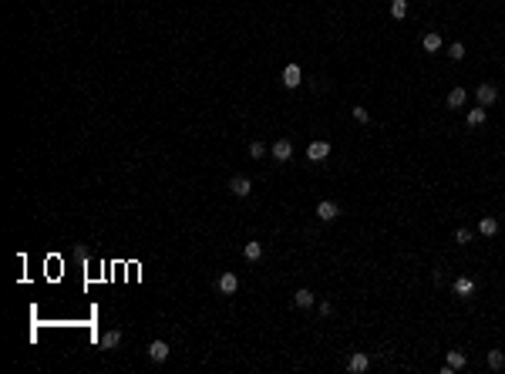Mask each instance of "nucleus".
<instances>
[{"label": "nucleus", "instance_id": "412c9836", "mask_svg": "<svg viewBox=\"0 0 505 374\" xmlns=\"http://www.w3.org/2000/svg\"><path fill=\"white\" fill-rule=\"evenodd\" d=\"M354 118H357L360 125H367L370 122V112H367V108H360V105H354Z\"/></svg>", "mask_w": 505, "mask_h": 374}, {"label": "nucleus", "instance_id": "a211bd4d", "mask_svg": "<svg viewBox=\"0 0 505 374\" xmlns=\"http://www.w3.org/2000/svg\"><path fill=\"white\" fill-rule=\"evenodd\" d=\"M243 253H246V260H259V256H263V243H256V239H249L246 246H243Z\"/></svg>", "mask_w": 505, "mask_h": 374}, {"label": "nucleus", "instance_id": "7ed1b4c3", "mask_svg": "<svg viewBox=\"0 0 505 374\" xmlns=\"http://www.w3.org/2000/svg\"><path fill=\"white\" fill-rule=\"evenodd\" d=\"M337 216H340V206H337V203H330V199L317 206V219H324V223H334Z\"/></svg>", "mask_w": 505, "mask_h": 374}, {"label": "nucleus", "instance_id": "9b49d317", "mask_svg": "<svg viewBox=\"0 0 505 374\" xmlns=\"http://www.w3.org/2000/svg\"><path fill=\"white\" fill-rule=\"evenodd\" d=\"M347 367H350V371H354V374H364V371H367V367H370V357H367V354H354V357H350V364H347Z\"/></svg>", "mask_w": 505, "mask_h": 374}, {"label": "nucleus", "instance_id": "f03ea898", "mask_svg": "<svg viewBox=\"0 0 505 374\" xmlns=\"http://www.w3.org/2000/svg\"><path fill=\"white\" fill-rule=\"evenodd\" d=\"M327 155H330V145H327V142H310V145H307V159L310 162H324Z\"/></svg>", "mask_w": 505, "mask_h": 374}, {"label": "nucleus", "instance_id": "aec40b11", "mask_svg": "<svg viewBox=\"0 0 505 374\" xmlns=\"http://www.w3.org/2000/svg\"><path fill=\"white\" fill-rule=\"evenodd\" d=\"M471 290H475V284H471L468 276H458V280H455V294L458 297H468Z\"/></svg>", "mask_w": 505, "mask_h": 374}, {"label": "nucleus", "instance_id": "4468645a", "mask_svg": "<svg viewBox=\"0 0 505 374\" xmlns=\"http://www.w3.org/2000/svg\"><path fill=\"white\" fill-rule=\"evenodd\" d=\"M478 233H482V236H495V233H498V219L485 216L482 223H478Z\"/></svg>", "mask_w": 505, "mask_h": 374}, {"label": "nucleus", "instance_id": "4be33fe9", "mask_svg": "<svg viewBox=\"0 0 505 374\" xmlns=\"http://www.w3.org/2000/svg\"><path fill=\"white\" fill-rule=\"evenodd\" d=\"M249 155H253V159H263V155H266V145H263V142H253V145H249Z\"/></svg>", "mask_w": 505, "mask_h": 374}, {"label": "nucleus", "instance_id": "9d476101", "mask_svg": "<svg viewBox=\"0 0 505 374\" xmlns=\"http://www.w3.org/2000/svg\"><path fill=\"white\" fill-rule=\"evenodd\" d=\"M293 304H296V307H314V304H317L314 290H307V287H303V290H296V294H293Z\"/></svg>", "mask_w": 505, "mask_h": 374}, {"label": "nucleus", "instance_id": "f3484780", "mask_svg": "<svg viewBox=\"0 0 505 374\" xmlns=\"http://www.w3.org/2000/svg\"><path fill=\"white\" fill-rule=\"evenodd\" d=\"M488 367H492V371H502L505 367V351H498V347L488 351Z\"/></svg>", "mask_w": 505, "mask_h": 374}, {"label": "nucleus", "instance_id": "6e6552de", "mask_svg": "<svg viewBox=\"0 0 505 374\" xmlns=\"http://www.w3.org/2000/svg\"><path fill=\"white\" fill-rule=\"evenodd\" d=\"M148 357H152L155 364H162L168 357V344L165 340H152V344H148Z\"/></svg>", "mask_w": 505, "mask_h": 374}, {"label": "nucleus", "instance_id": "39448f33", "mask_svg": "<svg viewBox=\"0 0 505 374\" xmlns=\"http://www.w3.org/2000/svg\"><path fill=\"white\" fill-rule=\"evenodd\" d=\"M229 189H233V196H239V199H246V196L253 193V182H249L246 175H236V179L229 182Z\"/></svg>", "mask_w": 505, "mask_h": 374}, {"label": "nucleus", "instance_id": "1a4fd4ad", "mask_svg": "<svg viewBox=\"0 0 505 374\" xmlns=\"http://www.w3.org/2000/svg\"><path fill=\"white\" fill-rule=\"evenodd\" d=\"M219 290H223V294H236V290H239V276H236V273H223V276H219Z\"/></svg>", "mask_w": 505, "mask_h": 374}, {"label": "nucleus", "instance_id": "6ab92c4d", "mask_svg": "<svg viewBox=\"0 0 505 374\" xmlns=\"http://www.w3.org/2000/svg\"><path fill=\"white\" fill-rule=\"evenodd\" d=\"M391 17L394 21H404V17H408V0H391Z\"/></svg>", "mask_w": 505, "mask_h": 374}, {"label": "nucleus", "instance_id": "2eb2a0df", "mask_svg": "<svg viewBox=\"0 0 505 374\" xmlns=\"http://www.w3.org/2000/svg\"><path fill=\"white\" fill-rule=\"evenodd\" d=\"M465 122H468L471 128H478V125H485V108H468V115H465Z\"/></svg>", "mask_w": 505, "mask_h": 374}, {"label": "nucleus", "instance_id": "0eeeda50", "mask_svg": "<svg viewBox=\"0 0 505 374\" xmlns=\"http://www.w3.org/2000/svg\"><path fill=\"white\" fill-rule=\"evenodd\" d=\"M475 98H478V105H495V98H498V91H495V84H478V91H475Z\"/></svg>", "mask_w": 505, "mask_h": 374}, {"label": "nucleus", "instance_id": "5701e85b", "mask_svg": "<svg viewBox=\"0 0 505 374\" xmlns=\"http://www.w3.org/2000/svg\"><path fill=\"white\" fill-rule=\"evenodd\" d=\"M448 54H451V61H461V57H465V44H458V41H455Z\"/></svg>", "mask_w": 505, "mask_h": 374}, {"label": "nucleus", "instance_id": "ddd939ff", "mask_svg": "<svg viewBox=\"0 0 505 374\" xmlns=\"http://www.w3.org/2000/svg\"><path fill=\"white\" fill-rule=\"evenodd\" d=\"M118 344H122V334H118V330H105V334H101V347H105V351H112Z\"/></svg>", "mask_w": 505, "mask_h": 374}, {"label": "nucleus", "instance_id": "b1692460", "mask_svg": "<svg viewBox=\"0 0 505 374\" xmlns=\"http://www.w3.org/2000/svg\"><path fill=\"white\" fill-rule=\"evenodd\" d=\"M455 243H461V246L471 243V229H458V233H455Z\"/></svg>", "mask_w": 505, "mask_h": 374}, {"label": "nucleus", "instance_id": "20e7f679", "mask_svg": "<svg viewBox=\"0 0 505 374\" xmlns=\"http://www.w3.org/2000/svg\"><path fill=\"white\" fill-rule=\"evenodd\" d=\"M465 364H468L465 351H448V361H445V374H451V371H461Z\"/></svg>", "mask_w": 505, "mask_h": 374}, {"label": "nucleus", "instance_id": "423d86ee", "mask_svg": "<svg viewBox=\"0 0 505 374\" xmlns=\"http://www.w3.org/2000/svg\"><path fill=\"white\" fill-rule=\"evenodd\" d=\"M290 155H293V145L286 142V138H276V142H273V159L276 162H290Z\"/></svg>", "mask_w": 505, "mask_h": 374}, {"label": "nucleus", "instance_id": "dca6fc26", "mask_svg": "<svg viewBox=\"0 0 505 374\" xmlns=\"http://www.w3.org/2000/svg\"><path fill=\"white\" fill-rule=\"evenodd\" d=\"M465 98H468V95H465V88H451V91H448V108H461V105H465Z\"/></svg>", "mask_w": 505, "mask_h": 374}, {"label": "nucleus", "instance_id": "f257e3e1", "mask_svg": "<svg viewBox=\"0 0 505 374\" xmlns=\"http://www.w3.org/2000/svg\"><path fill=\"white\" fill-rule=\"evenodd\" d=\"M283 84H286V88H300L303 84L300 64H286V68H283Z\"/></svg>", "mask_w": 505, "mask_h": 374}, {"label": "nucleus", "instance_id": "f8f14e48", "mask_svg": "<svg viewBox=\"0 0 505 374\" xmlns=\"http://www.w3.org/2000/svg\"><path fill=\"white\" fill-rule=\"evenodd\" d=\"M421 44H425V51L435 54V51H441V34H438V31H428V34L421 37Z\"/></svg>", "mask_w": 505, "mask_h": 374}]
</instances>
